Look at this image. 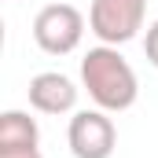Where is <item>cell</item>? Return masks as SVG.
Wrapping results in <instances>:
<instances>
[{"instance_id": "obj_1", "label": "cell", "mask_w": 158, "mask_h": 158, "mask_svg": "<svg viewBox=\"0 0 158 158\" xmlns=\"http://www.w3.org/2000/svg\"><path fill=\"white\" fill-rule=\"evenodd\" d=\"M81 85L88 92V99L107 110V114H121L136 103L140 96V81L136 70L125 63L114 44H99V48H88L85 59H81Z\"/></svg>"}, {"instance_id": "obj_2", "label": "cell", "mask_w": 158, "mask_h": 158, "mask_svg": "<svg viewBox=\"0 0 158 158\" xmlns=\"http://www.w3.org/2000/svg\"><path fill=\"white\" fill-rule=\"evenodd\" d=\"M85 37V15L74 4H48L33 19V40L48 55H70Z\"/></svg>"}, {"instance_id": "obj_3", "label": "cell", "mask_w": 158, "mask_h": 158, "mask_svg": "<svg viewBox=\"0 0 158 158\" xmlns=\"http://www.w3.org/2000/svg\"><path fill=\"white\" fill-rule=\"evenodd\" d=\"M143 11H147V0H92L88 30L103 44L118 48L143 30Z\"/></svg>"}, {"instance_id": "obj_4", "label": "cell", "mask_w": 158, "mask_h": 158, "mask_svg": "<svg viewBox=\"0 0 158 158\" xmlns=\"http://www.w3.org/2000/svg\"><path fill=\"white\" fill-rule=\"evenodd\" d=\"M74 158H110L118 147V129L107 118V110H77L66 129Z\"/></svg>"}, {"instance_id": "obj_5", "label": "cell", "mask_w": 158, "mask_h": 158, "mask_svg": "<svg viewBox=\"0 0 158 158\" xmlns=\"http://www.w3.org/2000/svg\"><path fill=\"white\" fill-rule=\"evenodd\" d=\"M30 107L40 114H70L77 107V85L59 70L37 74L30 81Z\"/></svg>"}, {"instance_id": "obj_6", "label": "cell", "mask_w": 158, "mask_h": 158, "mask_svg": "<svg viewBox=\"0 0 158 158\" xmlns=\"http://www.w3.org/2000/svg\"><path fill=\"white\" fill-rule=\"evenodd\" d=\"M40 129L26 110H4L0 114V155H26L37 151Z\"/></svg>"}, {"instance_id": "obj_7", "label": "cell", "mask_w": 158, "mask_h": 158, "mask_svg": "<svg viewBox=\"0 0 158 158\" xmlns=\"http://www.w3.org/2000/svg\"><path fill=\"white\" fill-rule=\"evenodd\" d=\"M143 55H147V63L158 70V19L147 26V37H143Z\"/></svg>"}, {"instance_id": "obj_8", "label": "cell", "mask_w": 158, "mask_h": 158, "mask_svg": "<svg viewBox=\"0 0 158 158\" xmlns=\"http://www.w3.org/2000/svg\"><path fill=\"white\" fill-rule=\"evenodd\" d=\"M0 158H40V151H26V155H0Z\"/></svg>"}]
</instances>
